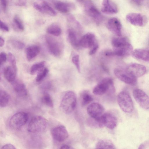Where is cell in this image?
Segmentation results:
<instances>
[{
    "instance_id": "obj_43",
    "label": "cell",
    "mask_w": 149,
    "mask_h": 149,
    "mask_svg": "<svg viewBox=\"0 0 149 149\" xmlns=\"http://www.w3.org/2000/svg\"><path fill=\"white\" fill-rule=\"evenodd\" d=\"M105 54L107 56H114L113 52L112 51H108L105 52Z\"/></svg>"
},
{
    "instance_id": "obj_5",
    "label": "cell",
    "mask_w": 149,
    "mask_h": 149,
    "mask_svg": "<svg viewBox=\"0 0 149 149\" xmlns=\"http://www.w3.org/2000/svg\"><path fill=\"white\" fill-rule=\"evenodd\" d=\"M118 105L121 110L126 113L132 112L134 109L133 102L130 95L127 92L122 91L117 97Z\"/></svg>"
},
{
    "instance_id": "obj_15",
    "label": "cell",
    "mask_w": 149,
    "mask_h": 149,
    "mask_svg": "<svg viewBox=\"0 0 149 149\" xmlns=\"http://www.w3.org/2000/svg\"><path fill=\"white\" fill-rule=\"evenodd\" d=\"M108 29L116 36H121L122 25L120 20L116 17L110 18L107 24Z\"/></svg>"
},
{
    "instance_id": "obj_47",
    "label": "cell",
    "mask_w": 149,
    "mask_h": 149,
    "mask_svg": "<svg viewBox=\"0 0 149 149\" xmlns=\"http://www.w3.org/2000/svg\"><path fill=\"white\" fill-rule=\"evenodd\" d=\"M144 148V146L143 144H142L140 145L138 149H143Z\"/></svg>"
},
{
    "instance_id": "obj_41",
    "label": "cell",
    "mask_w": 149,
    "mask_h": 149,
    "mask_svg": "<svg viewBox=\"0 0 149 149\" xmlns=\"http://www.w3.org/2000/svg\"><path fill=\"white\" fill-rule=\"evenodd\" d=\"M3 149H15V147L12 144L10 143L6 144L3 146L1 148Z\"/></svg>"
},
{
    "instance_id": "obj_7",
    "label": "cell",
    "mask_w": 149,
    "mask_h": 149,
    "mask_svg": "<svg viewBox=\"0 0 149 149\" xmlns=\"http://www.w3.org/2000/svg\"><path fill=\"white\" fill-rule=\"evenodd\" d=\"M114 73L118 79L125 83L132 86H135L136 84V77L127 69H116L114 70Z\"/></svg>"
},
{
    "instance_id": "obj_32",
    "label": "cell",
    "mask_w": 149,
    "mask_h": 149,
    "mask_svg": "<svg viewBox=\"0 0 149 149\" xmlns=\"http://www.w3.org/2000/svg\"><path fill=\"white\" fill-rule=\"evenodd\" d=\"M49 72V70L46 68H43L38 73L36 78V81L39 82L42 81L47 75Z\"/></svg>"
},
{
    "instance_id": "obj_1",
    "label": "cell",
    "mask_w": 149,
    "mask_h": 149,
    "mask_svg": "<svg viewBox=\"0 0 149 149\" xmlns=\"http://www.w3.org/2000/svg\"><path fill=\"white\" fill-rule=\"evenodd\" d=\"M112 44L114 55L126 56H129L132 53L133 47L125 38H113Z\"/></svg>"
},
{
    "instance_id": "obj_12",
    "label": "cell",
    "mask_w": 149,
    "mask_h": 149,
    "mask_svg": "<svg viewBox=\"0 0 149 149\" xmlns=\"http://www.w3.org/2000/svg\"><path fill=\"white\" fill-rule=\"evenodd\" d=\"M117 123V118L114 114L109 112H106L103 114L98 125L101 128L105 126L109 129H113L116 126Z\"/></svg>"
},
{
    "instance_id": "obj_14",
    "label": "cell",
    "mask_w": 149,
    "mask_h": 149,
    "mask_svg": "<svg viewBox=\"0 0 149 149\" xmlns=\"http://www.w3.org/2000/svg\"><path fill=\"white\" fill-rule=\"evenodd\" d=\"M126 18L129 23L135 26H143L146 21V18L144 16L139 13H129L127 15Z\"/></svg>"
},
{
    "instance_id": "obj_36",
    "label": "cell",
    "mask_w": 149,
    "mask_h": 149,
    "mask_svg": "<svg viewBox=\"0 0 149 149\" xmlns=\"http://www.w3.org/2000/svg\"><path fill=\"white\" fill-rule=\"evenodd\" d=\"M79 58V55H75L72 57V61L73 63L76 66L78 72H80V70Z\"/></svg>"
},
{
    "instance_id": "obj_23",
    "label": "cell",
    "mask_w": 149,
    "mask_h": 149,
    "mask_svg": "<svg viewBox=\"0 0 149 149\" xmlns=\"http://www.w3.org/2000/svg\"><path fill=\"white\" fill-rule=\"evenodd\" d=\"M16 71L11 66L6 67L3 70L5 77L8 82L12 83L15 80Z\"/></svg>"
},
{
    "instance_id": "obj_9",
    "label": "cell",
    "mask_w": 149,
    "mask_h": 149,
    "mask_svg": "<svg viewBox=\"0 0 149 149\" xmlns=\"http://www.w3.org/2000/svg\"><path fill=\"white\" fill-rule=\"evenodd\" d=\"M45 39L50 52L55 56H59L62 51L61 44L55 38L50 36H46Z\"/></svg>"
},
{
    "instance_id": "obj_25",
    "label": "cell",
    "mask_w": 149,
    "mask_h": 149,
    "mask_svg": "<svg viewBox=\"0 0 149 149\" xmlns=\"http://www.w3.org/2000/svg\"><path fill=\"white\" fill-rule=\"evenodd\" d=\"M97 149H115L116 148L110 140L107 139L101 140L98 141L95 145Z\"/></svg>"
},
{
    "instance_id": "obj_39",
    "label": "cell",
    "mask_w": 149,
    "mask_h": 149,
    "mask_svg": "<svg viewBox=\"0 0 149 149\" xmlns=\"http://www.w3.org/2000/svg\"><path fill=\"white\" fill-rule=\"evenodd\" d=\"M98 45L95 43L91 48L89 52V54L90 55H92L94 54L97 51L98 48Z\"/></svg>"
},
{
    "instance_id": "obj_4",
    "label": "cell",
    "mask_w": 149,
    "mask_h": 149,
    "mask_svg": "<svg viewBox=\"0 0 149 149\" xmlns=\"http://www.w3.org/2000/svg\"><path fill=\"white\" fill-rule=\"evenodd\" d=\"M115 91L113 80L111 78H105L103 79L93 90V93L95 95H101L107 93H113Z\"/></svg>"
},
{
    "instance_id": "obj_11",
    "label": "cell",
    "mask_w": 149,
    "mask_h": 149,
    "mask_svg": "<svg viewBox=\"0 0 149 149\" xmlns=\"http://www.w3.org/2000/svg\"><path fill=\"white\" fill-rule=\"evenodd\" d=\"M133 97L137 103L142 108L149 109V96L143 90L139 89H134L133 92Z\"/></svg>"
},
{
    "instance_id": "obj_48",
    "label": "cell",
    "mask_w": 149,
    "mask_h": 149,
    "mask_svg": "<svg viewBox=\"0 0 149 149\" xmlns=\"http://www.w3.org/2000/svg\"><path fill=\"white\" fill-rule=\"evenodd\" d=\"M79 1H83L84 0H78Z\"/></svg>"
},
{
    "instance_id": "obj_40",
    "label": "cell",
    "mask_w": 149,
    "mask_h": 149,
    "mask_svg": "<svg viewBox=\"0 0 149 149\" xmlns=\"http://www.w3.org/2000/svg\"><path fill=\"white\" fill-rule=\"evenodd\" d=\"M0 4L1 8L4 12L6 10L7 2L6 0H0Z\"/></svg>"
},
{
    "instance_id": "obj_34",
    "label": "cell",
    "mask_w": 149,
    "mask_h": 149,
    "mask_svg": "<svg viewBox=\"0 0 149 149\" xmlns=\"http://www.w3.org/2000/svg\"><path fill=\"white\" fill-rule=\"evenodd\" d=\"M10 43L12 46L17 49H22L25 46L24 44L22 41L16 40H12Z\"/></svg>"
},
{
    "instance_id": "obj_46",
    "label": "cell",
    "mask_w": 149,
    "mask_h": 149,
    "mask_svg": "<svg viewBox=\"0 0 149 149\" xmlns=\"http://www.w3.org/2000/svg\"><path fill=\"white\" fill-rule=\"evenodd\" d=\"M4 44V40L3 38L1 36L0 37V46L2 47Z\"/></svg>"
},
{
    "instance_id": "obj_13",
    "label": "cell",
    "mask_w": 149,
    "mask_h": 149,
    "mask_svg": "<svg viewBox=\"0 0 149 149\" xmlns=\"http://www.w3.org/2000/svg\"><path fill=\"white\" fill-rule=\"evenodd\" d=\"M51 133L53 139L59 142L65 140L69 136L66 127L63 125H60L54 127L51 130Z\"/></svg>"
},
{
    "instance_id": "obj_6",
    "label": "cell",
    "mask_w": 149,
    "mask_h": 149,
    "mask_svg": "<svg viewBox=\"0 0 149 149\" xmlns=\"http://www.w3.org/2000/svg\"><path fill=\"white\" fill-rule=\"evenodd\" d=\"M88 115L98 123L100 121L105 109L103 106L97 102H93L89 105L87 108Z\"/></svg>"
},
{
    "instance_id": "obj_19",
    "label": "cell",
    "mask_w": 149,
    "mask_h": 149,
    "mask_svg": "<svg viewBox=\"0 0 149 149\" xmlns=\"http://www.w3.org/2000/svg\"><path fill=\"white\" fill-rule=\"evenodd\" d=\"M95 36L91 33H88L84 35L81 38L79 44L85 48H91L96 43Z\"/></svg>"
},
{
    "instance_id": "obj_31",
    "label": "cell",
    "mask_w": 149,
    "mask_h": 149,
    "mask_svg": "<svg viewBox=\"0 0 149 149\" xmlns=\"http://www.w3.org/2000/svg\"><path fill=\"white\" fill-rule=\"evenodd\" d=\"M42 102L46 105L50 107H53L54 104L50 95L47 93H44L42 97Z\"/></svg>"
},
{
    "instance_id": "obj_20",
    "label": "cell",
    "mask_w": 149,
    "mask_h": 149,
    "mask_svg": "<svg viewBox=\"0 0 149 149\" xmlns=\"http://www.w3.org/2000/svg\"><path fill=\"white\" fill-rule=\"evenodd\" d=\"M132 56L135 58L146 62H149V50L137 49L133 51Z\"/></svg>"
},
{
    "instance_id": "obj_8",
    "label": "cell",
    "mask_w": 149,
    "mask_h": 149,
    "mask_svg": "<svg viewBox=\"0 0 149 149\" xmlns=\"http://www.w3.org/2000/svg\"><path fill=\"white\" fill-rule=\"evenodd\" d=\"M27 113L24 112H19L13 115L10 118L9 123L12 128L18 129L25 125L28 120Z\"/></svg>"
},
{
    "instance_id": "obj_35",
    "label": "cell",
    "mask_w": 149,
    "mask_h": 149,
    "mask_svg": "<svg viewBox=\"0 0 149 149\" xmlns=\"http://www.w3.org/2000/svg\"><path fill=\"white\" fill-rule=\"evenodd\" d=\"M8 59L11 66L17 70L16 61L15 58L11 53L9 52L8 54Z\"/></svg>"
},
{
    "instance_id": "obj_45",
    "label": "cell",
    "mask_w": 149,
    "mask_h": 149,
    "mask_svg": "<svg viewBox=\"0 0 149 149\" xmlns=\"http://www.w3.org/2000/svg\"><path fill=\"white\" fill-rule=\"evenodd\" d=\"M134 2L138 5H140L143 2L144 0H132Z\"/></svg>"
},
{
    "instance_id": "obj_2",
    "label": "cell",
    "mask_w": 149,
    "mask_h": 149,
    "mask_svg": "<svg viewBox=\"0 0 149 149\" xmlns=\"http://www.w3.org/2000/svg\"><path fill=\"white\" fill-rule=\"evenodd\" d=\"M77 103V96L75 93L72 91H69L63 97L61 103V107L65 113L69 114L75 109Z\"/></svg>"
},
{
    "instance_id": "obj_42",
    "label": "cell",
    "mask_w": 149,
    "mask_h": 149,
    "mask_svg": "<svg viewBox=\"0 0 149 149\" xmlns=\"http://www.w3.org/2000/svg\"><path fill=\"white\" fill-rule=\"evenodd\" d=\"M26 3V0H18L16 4L19 6H24Z\"/></svg>"
},
{
    "instance_id": "obj_21",
    "label": "cell",
    "mask_w": 149,
    "mask_h": 149,
    "mask_svg": "<svg viewBox=\"0 0 149 149\" xmlns=\"http://www.w3.org/2000/svg\"><path fill=\"white\" fill-rule=\"evenodd\" d=\"M12 84L15 92L18 95L24 97L27 95V90L25 85L23 83L15 80Z\"/></svg>"
},
{
    "instance_id": "obj_30",
    "label": "cell",
    "mask_w": 149,
    "mask_h": 149,
    "mask_svg": "<svg viewBox=\"0 0 149 149\" xmlns=\"http://www.w3.org/2000/svg\"><path fill=\"white\" fill-rule=\"evenodd\" d=\"M68 37L69 42L72 45L77 47L79 44L75 33L71 29L68 30Z\"/></svg>"
},
{
    "instance_id": "obj_22",
    "label": "cell",
    "mask_w": 149,
    "mask_h": 149,
    "mask_svg": "<svg viewBox=\"0 0 149 149\" xmlns=\"http://www.w3.org/2000/svg\"><path fill=\"white\" fill-rule=\"evenodd\" d=\"M40 51V48L37 45H32L28 47L26 49V56L28 61H31L36 57Z\"/></svg>"
},
{
    "instance_id": "obj_28",
    "label": "cell",
    "mask_w": 149,
    "mask_h": 149,
    "mask_svg": "<svg viewBox=\"0 0 149 149\" xmlns=\"http://www.w3.org/2000/svg\"><path fill=\"white\" fill-rule=\"evenodd\" d=\"M45 64V61H42L33 64L30 68V74L34 75L38 73L44 68Z\"/></svg>"
},
{
    "instance_id": "obj_38",
    "label": "cell",
    "mask_w": 149,
    "mask_h": 149,
    "mask_svg": "<svg viewBox=\"0 0 149 149\" xmlns=\"http://www.w3.org/2000/svg\"><path fill=\"white\" fill-rule=\"evenodd\" d=\"M0 29L4 31L8 32L9 31L8 26L1 20L0 21Z\"/></svg>"
},
{
    "instance_id": "obj_27",
    "label": "cell",
    "mask_w": 149,
    "mask_h": 149,
    "mask_svg": "<svg viewBox=\"0 0 149 149\" xmlns=\"http://www.w3.org/2000/svg\"><path fill=\"white\" fill-rule=\"evenodd\" d=\"M10 97L6 91L1 90L0 92V106L1 107H6L8 104Z\"/></svg>"
},
{
    "instance_id": "obj_3",
    "label": "cell",
    "mask_w": 149,
    "mask_h": 149,
    "mask_svg": "<svg viewBox=\"0 0 149 149\" xmlns=\"http://www.w3.org/2000/svg\"><path fill=\"white\" fill-rule=\"evenodd\" d=\"M48 124V121L44 117L40 116H36L30 121L27 130L31 133H41L45 130Z\"/></svg>"
},
{
    "instance_id": "obj_44",
    "label": "cell",
    "mask_w": 149,
    "mask_h": 149,
    "mask_svg": "<svg viewBox=\"0 0 149 149\" xmlns=\"http://www.w3.org/2000/svg\"><path fill=\"white\" fill-rule=\"evenodd\" d=\"M60 149H73L72 147L67 145H63L61 146Z\"/></svg>"
},
{
    "instance_id": "obj_29",
    "label": "cell",
    "mask_w": 149,
    "mask_h": 149,
    "mask_svg": "<svg viewBox=\"0 0 149 149\" xmlns=\"http://www.w3.org/2000/svg\"><path fill=\"white\" fill-rule=\"evenodd\" d=\"M93 100L92 95L87 91L83 92L81 97V102L82 105L84 106L91 102Z\"/></svg>"
},
{
    "instance_id": "obj_18",
    "label": "cell",
    "mask_w": 149,
    "mask_h": 149,
    "mask_svg": "<svg viewBox=\"0 0 149 149\" xmlns=\"http://www.w3.org/2000/svg\"><path fill=\"white\" fill-rule=\"evenodd\" d=\"M34 8L39 12L51 16L56 15L55 10L45 1L43 2L41 4L34 3L33 4Z\"/></svg>"
},
{
    "instance_id": "obj_24",
    "label": "cell",
    "mask_w": 149,
    "mask_h": 149,
    "mask_svg": "<svg viewBox=\"0 0 149 149\" xmlns=\"http://www.w3.org/2000/svg\"><path fill=\"white\" fill-rule=\"evenodd\" d=\"M54 6L57 10L63 13H67L73 7L72 4L70 3L60 1L55 2Z\"/></svg>"
},
{
    "instance_id": "obj_37",
    "label": "cell",
    "mask_w": 149,
    "mask_h": 149,
    "mask_svg": "<svg viewBox=\"0 0 149 149\" xmlns=\"http://www.w3.org/2000/svg\"><path fill=\"white\" fill-rule=\"evenodd\" d=\"M7 59V56L6 53L4 52H1L0 54V65H1L4 63Z\"/></svg>"
},
{
    "instance_id": "obj_33",
    "label": "cell",
    "mask_w": 149,
    "mask_h": 149,
    "mask_svg": "<svg viewBox=\"0 0 149 149\" xmlns=\"http://www.w3.org/2000/svg\"><path fill=\"white\" fill-rule=\"evenodd\" d=\"M13 22L15 26L18 29L21 31L24 30V26L23 22L17 15L14 17Z\"/></svg>"
},
{
    "instance_id": "obj_16",
    "label": "cell",
    "mask_w": 149,
    "mask_h": 149,
    "mask_svg": "<svg viewBox=\"0 0 149 149\" xmlns=\"http://www.w3.org/2000/svg\"><path fill=\"white\" fill-rule=\"evenodd\" d=\"M126 69L136 78L144 75L146 72V68L145 66L136 63L130 64Z\"/></svg>"
},
{
    "instance_id": "obj_10",
    "label": "cell",
    "mask_w": 149,
    "mask_h": 149,
    "mask_svg": "<svg viewBox=\"0 0 149 149\" xmlns=\"http://www.w3.org/2000/svg\"><path fill=\"white\" fill-rule=\"evenodd\" d=\"M84 9L88 15L92 18L96 24H99L102 21L103 16L91 1L86 2Z\"/></svg>"
},
{
    "instance_id": "obj_17",
    "label": "cell",
    "mask_w": 149,
    "mask_h": 149,
    "mask_svg": "<svg viewBox=\"0 0 149 149\" xmlns=\"http://www.w3.org/2000/svg\"><path fill=\"white\" fill-rule=\"evenodd\" d=\"M101 10L103 13L109 15L115 14L118 12L117 6L111 0H103Z\"/></svg>"
},
{
    "instance_id": "obj_26",
    "label": "cell",
    "mask_w": 149,
    "mask_h": 149,
    "mask_svg": "<svg viewBox=\"0 0 149 149\" xmlns=\"http://www.w3.org/2000/svg\"><path fill=\"white\" fill-rule=\"evenodd\" d=\"M47 32L50 34L56 36H58L61 34V30L58 25L53 24L48 27L47 29Z\"/></svg>"
}]
</instances>
